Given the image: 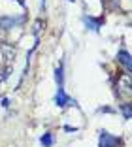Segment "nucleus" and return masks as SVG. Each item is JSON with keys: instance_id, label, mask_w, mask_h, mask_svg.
Returning a JSON list of instances; mask_svg holds the SVG:
<instances>
[{"instance_id": "obj_1", "label": "nucleus", "mask_w": 132, "mask_h": 147, "mask_svg": "<svg viewBox=\"0 0 132 147\" xmlns=\"http://www.w3.org/2000/svg\"><path fill=\"white\" fill-rule=\"evenodd\" d=\"M55 104L59 106V108H66V106H77L76 100L70 98L66 92H64V87H59L57 89V94H55Z\"/></svg>"}, {"instance_id": "obj_2", "label": "nucleus", "mask_w": 132, "mask_h": 147, "mask_svg": "<svg viewBox=\"0 0 132 147\" xmlns=\"http://www.w3.org/2000/svg\"><path fill=\"white\" fill-rule=\"evenodd\" d=\"M100 147H121V140L102 130L100 132Z\"/></svg>"}, {"instance_id": "obj_3", "label": "nucleus", "mask_w": 132, "mask_h": 147, "mask_svg": "<svg viewBox=\"0 0 132 147\" xmlns=\"http://www.w3.org/2000/svg\"><path fill=\"white\" fill-rule=\"evenodd\" d=\"M21 21H23V17H0V26L6 30V28H12V26L19 25Z\"/></svg>"}, {"instance_id": "obj_4", "label": "nucleus", "mask_w": 132, "mask_h": 147, "mask_svg": "<svg viewBox=\"0 0 132 147\" xmlns=\"http://www.w3.org/2000/svg\"><path fill=\"white\" fill-rule=\"evenodd\" d=\"M83 23H85L87 28L98 32V30H100V25H102V19H93V17H87V15H85V17H83Z\"/></svg>"}, {"instance_id": "obj_5", "label": "nucleus", "mask_w": 132, "mask_h": 147, "mask_svg": "<svg viewBox=\"0 0 132 147\" xmlns=\"http://www.w3.org/2000/svg\"><path fill=\"white\" fill-rule=\"evenodd\" d=\"M117 59H119V62H121V64H125V66H127V70L130 72V70H132L130 53H128V51H119V55H117Z\"/></svg>"}, {"instance_id": "obj_6", "label": "nucleus", "mask_w": 132, "mask_h": 147, "mask_svg": "<svg viewBox=\"0 0 132 147\" xmlns=\"http://www.w3.org/2000/svg\"><path fill=\"white\" fill-rule=\"evenodd\" d=\"M40 143H42L43 147H51L53 143H55V138H53V134H49V132H47V134H43L42 138H40Z\"/></svg>"}, {"instance_id": "obj_7", "label": "nucleus", "mask_w": 132, "mask_h": 147, "mask_svg": "<svg viewBox=\"0 0 132 147\" xmlns=\"http://www.w3.org/2000/svg\"><path fill=\"white\" fill-rule=\"evenodd\" d=\"M55 79H57V83H59V87H62V83H64V76H62V64L57 68V72H55Z\"/></svg>"}, {"instance_id": "obj_8", "label": "nucleus", "mask_w": 132, "mask_h": 147, "mask_svg": "<svg viewBox=\"0 0 132 147\" xmlns=\"http://www.w3.org/2000/svg\"><path fill=\"white\" fill-rule=\"evenodd\" d=\"M123 113H125V119H130V117H132L130 104H125V106H123Z\"/></svg>"}, {"instance_id": "obj_9", "label": "nucleus", "mask_w": 132, "mask_h": 147, "mask_svg": "<svg viewBox=\"0 0 132 147\" xmlns=\"http://www.w3.org/2000/svg\"><path fill=\"white\" fill-rule=\"evenodd\" d=\"M2 106H4V108H8V106H9V100L4 98V100H2Z\"/></svg>"}, {"instance_id": "obj_10", "label": "nucleus", "mask_w": 132, "mask_h": 147, "mask_svg": "<svg viewBox=\"0 0 132 147\" xmlns=\"http://www.w3.org/2000/svg\"><path fill=\"white\" fill-rule=\"evenodd\" d=\"M17 2H19V4H21V6H25V0H17Z\"/></svg>"}, {"instance_id": "obj_11", "label": "nucleus", "mask_w": 132, "mask_h": 147, "mask_svg": "<svg viewBox=\"0 0 132 147\" xmlns=\"http://www.w3.org/2000/svg\"><path fill=\"white\" fill-rule=\"evenodd\" d=\"M70 2H74V0H70Z\"/></svg>"}]
</instances>
